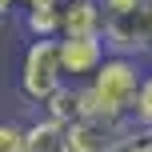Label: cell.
<instances>
[{
  "instance_id": "obj_1",
  "label": "cell",
  "mask_w": 152,
  "mask_h": 152,
  "mask_svg": "<svg viewBox=\"0 0 152 152\" xmlns=\"http://www.w3.org/2000/svg\"><path fill=\"white\" fill-rule=\"evenodd\" d=\"M140 84H144V72H140L136 56H120L112 52L100 72L92 80H84V100H88V116H108V120H132V108H136Z\"/></svg>"
},
{
  "instance_id": "obj_2",
  "label": "cell",
  "mask_w": 152,
  "mask_h": 152,
  "mask_svg": "<svg viewBox=\"0 0 152 152\" xmlns=\"http://www.w3.org/2000/svg\"><path fill=\"white\" fill-rule=\"evenodd\" d=\"M64 80L68 76H64V60H60V36H32L20 60V96L32 104H44Z\"/></svg>"
},
{
  "instance_id": "obj_3",
  "label": "cell",
  "mask_w": 152,
  "mask_h": 152,
  "mask_svg": "<svg viewBox=\"0 0 152 152\" xmlns=\"http://www.w3.org/2000/svg\"><path fill=\"white\" fill-rule=\"evenodd\" d=\"M104 40H108V52H120V56L152 52V0H144L132 12H108Z\"/></svg>"
},
{
  "instance_id": "obj_4",
  "label": "cell",
  "mask_w": 152,
  "mask_h": 152,
  "mask_svg": "<svg viewBox=\"0 0 152 152\" xmlns=\"http://www.w3.org/2000/svg\"><path fill=\"white\" fill-rule=\"evenodd\" d=\"M68 128H72V152H120L124 140L140 124L136 120H108V116H84Z\"/></svg>"
},
{
  "instance_id": "obj_5",
  "label": "cell",
  "mask_w": 152,
  "mask_h": 152,
  "mask_svg": "<svg viewBox=\"0 0 152 152\" xmlns=\"http://www.w3.org/2000/svg\"><path fill=\"white\" fill-rule=\"evenodd\" d=\"M108 40L104 32H92V36H60V60H64V76L68 80H92L100 72V64L108 60Z\"/></svg>"
},
{
  "instance_id": "obj_6",
  "label": "cell",
  "mask_w": 152,
  "mask_h": 152,
  "mask_svg": "<svg viewBox=\"0 0 152 152\" xmlns=\"http://www.w3.org/2000/svg\"><path fill=\"white\" fill-rule=\"evenodd\" d=\"M64 32L60 36H92V32H104V0H64Z\"/></svg>"
},
{
  "instance_id": "obj_7",
  "label": "cell",
  "mask_w": 152,
  "mask_h": 152,
  "mask_svg": "<svg viewBox=\"0 0 152 152\" xmlns=\"http://www.w3.org/2000/svg\"><path fill=\"white\" fill-rule=\"evenodd\" d=\"M28 152H72V128L44 112V120L28 124Z\"/></svg>"
},
{
  "instance_id": "obj_8",
  "label": "cell",
  "mask_w": 152,
  "mask_h": 152,
  "mask_svg": "<svg viewBox=\"0 0 152 152\" xmlns=\"http://www.w3.org/2000/svg\"><path fill=\"white\" fill-rule=\"evenodd\" d=\"M44 112L48 116H56V120H64V124H76V120H84L88 116V100H84V84H60V88L52 92V96L44 100Z\"/></svg>"
},
{
  "instance_id": "obj_9",
  "label": "cell",
  "mask_w": 152,
  "mask_h": 152,
  "mask_svg": "<svg viewBox=\"0 0 152 152\" xmlns=\"http://www.w3.org/2000/svg\"><path fill=\"white\" fill-rule=\"evenodd\" d=\"M24 28L32 36H60L64 32L60 4H32V8H24Z\"/></svg>"
},
{
  "instance_id": "obj_10",
  "label": "cell",
  "mask_w": 152,
  "mask_h": 152,
  "mask_svg": "<svg viewBox=\"0 0 152 152\" xmlns=\"http://www.w3.org/2000/svg\"><path fill=\"white\" fill-rule=\"evenodd\" d=\"M0 152H28V128L16 120L0 124Z\"/></svg>"
},
{
  "instance_id": "obj_11",
  "label": "cell",
  "mask_w": 152,
  "mask_h": 152,
  "mask_svg": "<svg viewBox=\"0 0 152 152\" xmlns=\"http://www.w3.org/2000/svg\"><path fill=\"white\" fill-rule=\"evenodd\" d=\"M132 120H136L140 128H152V72L144 76V84H140V96H136V108H132Z\"/></svg>"
},
{
  "instance_id": "obj_12",
  "label": "cell",
  "mask_w": 152,
  "mask_h": 152,
  "mask_svg": "<svg viewBox=\"0 0 152 152\" xmlns=\"http://www.w3.org/2000/svg\"><path fill=\"white\" fill-rule=\"evenodd\" d=\"M120 152H152V132H148V128H136L128 140H124Z\"/></svg>"
},
{
  "instance_id": "obj_13",
  "label": "cell",
  "mask_w": 152,
  "mask_h": 152,
  "mask_svg": "<svg viewBox=\"0 0 152 152\" xmlns=\"http://www.w3.org/2000/svg\"><path fill=\"white\" fill-rule=\"evenodd\" d=\"M144 0H104V12H132V8H140Z\"/></svg>"
},
{
  "instance_id": "obj_14",
  "label": "cell",
  "mask_w": 152,
  "mask_h": 152,
  "mask_svg": "<svg viewBox=\"0 0 152 152\" xmlns=\"http://www.w3.org/2000/svg\"><path fill=\"white\" fill-rule=\"evenodd\" d=\"M24 8H32V4H64V0H20Z\"/></svg>"
},
{
  "instance_id": "obj_15",
  "label": "cell",
  "mask_w": 152,
  "mask_h": 152,
  "mask_svg": "<svg viewBox=\"0 0 152 152\" xmlns=\"http://www.w3.org/2000/svg\"><path fill=\"white\" fill-rule=\"evenodd\" d=\"M0 8H4V16H8V12L16 8V0H0Z\"/></svg>"
},
{
  "instance_id": "obj_16",
  "label": "cell",
  "mask_w": 152,
  "mask_h": 152,
  "mask_svg": "<svg viewBox=\"0 0 152 152\" xmlns=\"http://www.w3.org/2000/svg\"><path fill=\"white\" fill-rule=\"evenodd\" d=\"M148 132H152V128H148Z\"/></svg>"
}]
</instances>
